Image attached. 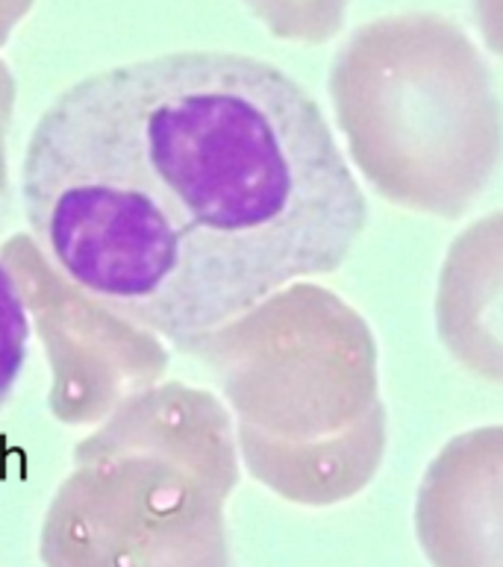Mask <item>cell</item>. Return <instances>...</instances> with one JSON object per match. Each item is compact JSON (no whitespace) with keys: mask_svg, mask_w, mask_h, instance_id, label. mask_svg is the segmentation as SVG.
<instances>
[{"mask_svg":"<svg viewBox=\"0 0 503 567\" xmlns=\"http://www.w3.org/2000/svg\"><path fill=\"white\" fill-rule=\"evenodd\" d=\"M21 204L71 286L174 341L339 271L368 220L307 89L227 51L165 53L65 89L30 133Z\"/></svg>","mask_w":503,"mask_h":567,"instance_id":"cell-1","label":"cell"},{"mask_svg":"<svg viewBox=\"0 0 503 567\" xmlns=\"http://www.w3.org/2000/svg\"><path fill=\"white\" fill-rule=\"evenodd\" d=\"M357 168L389 204L460 218L503 156V110L465 30L433 12L359 27L330 74Z\"/></svg>","mask_w":503,"mask_h":567,"instance_id":"cell-2","label":"cell"},{"mask_svg":"<svg viewBox=\"0 0 503 567\" xmlns=\"http://www.w3.org/2000/svg\"><path fill=\"white\" fill-rule=\"evenodd\" d=\"M415 538L430 567H503V424L460 432L430 458Z\"/></svg>","mask_w":503,"mask_h":567,"instance_id":"cell-3","label":"cell"},{"mask_svg":"<svg viewBox=\"0 0 503 567\" xmlns=\"http://www.w3.org/2000/svg\"><path fill=\"white\" fill-rule=\"evenodd\" d=\"M435 332L465 371L503 385V209L469 224L448 247Z\"/></svg>","mask_w":503,"mask_h":567,"instance_id":"cell-4","label":"cell"},{"mask_svg":"<svg viewBox=\"0 0 503 567\" xmlns=\"http://www.w3.org/2000/svg\"><path fill=\"white\" fill-rule=\"evenodd\" d=\"M274 35L295 42H330L345 24L350 0H248Z\"/></svg>","mask_w":503,"mask_h":567,"instance_id":"cell-5","label":"cell"},{"mask_svg":"<svg viewBox=\"0 0 503 567\" xmlns=\"http://www.w3.org/2000/svg\"><path fill=\"white\" fill-rule=\"evenodd\" d=\"M30 355V315L18 282L0 262V409L12 398L18 380L24 377Z\"/></svg>","mask_w":503,"mask_h":567,"instance_id":"cell-6","label":"cell"},{"mask_svg":"<svg viewBox=\"0 0 503 567\" xmlns=\"http://www.w3.org/2000/svg\"><path fill=\"white\" fill-rule=\"evenodd\" d=\"M471 3L486 48L503 56V0H471Z\"/></svg>","mask_w":503,"mask_h":567,"instance_id":"cell-7","label":"cell"},{"mask_svg":"<svg viewBox=\"0 0 503 567\" xmlns=\"http://www.w3.org/2000/svg\"><path fill=\"white\" fill-rule=\"evenodd\" d=\"M21 7H27V0H0V21L12 18Z\"/></svg>","mask_w":503,"mask_h":567,"instance_id":"cell-8","label":"cell"}]
</instances>
